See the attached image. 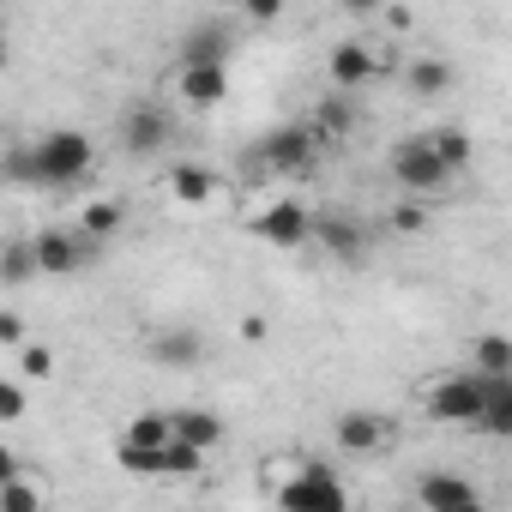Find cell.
<instances>
[{
    "label": "cell",
    "instance_id": "obj_6",
    "mask_svg": "<svg viewBox=\"0 0 512 512\" xmlns=\"http://www.w3.org/2000/svg\"><path fill=\"white\" fill-rule=\"evenodd\" d=\"M31 253H37V278H73L91 260V241H79L73 229H37Z\"/></svg>",
    "mask_w": 512,
    "mask_h": 512
},
{
    "label": "cell",
    "instance_id": "obj_12",
    "mask_svg": "<svg viewBox=\"0 0 512 512\" xmlns=\"http://www.w3.org/2000/svg\"><path fill=\"white\" fill-rule=\"evenodd\" d=\"M332 434H338L344 452H386L392 446V416H380V410H344L332 422Z\"/></svg>",
    "mask_w": 512,
    "mask_h": 512
},
{
    "label": "cell",
    "instance_id": "obj_9",
    "mask_svg": "<svg viewBox=\"0 0 512 512\" xmlns=\"http://www.w3.org/2000/svg\"><path fill=\"white\" fill-rule=\"evenodd\" d=\"M253 229H260L272 247H284V253H296V247H308V229H314V211L302 205V199H272L260 217H253Z\"/></svg>",
    "mask_w": 512,
    "mask_h": 512
},
{
    "label": "cell",
    "instance_id": "obj_10",
    "mask_svg": "<svg viewBox=\"0 0 512 512\" xmlns=\"http://www.w3.org/2000/svg\"><path fill=\"white\" fill-rule=\"evenodd\" d=\"M374 73H380V55H374L368 43H356V37H350V43H338V49L326 55V79H332V91H338V97L362 91Z\"/></svg>",
    "mask_w": 512,
    "mask_h": 512
},
{
    "label": "cell",
    "instance_id": "obj_1",
    "mask_svg": "<svg viewBox=\"0 0 512 512\" xmlns=\"http://www.w3.org/2000/svg\"><path fill=\"white\" fill-rule=\"evenodd\" d=\"M91 163H97V145L85 133H73V127H55V133L31 139V175H37V187H79L91 175Z\"/></svg>",
    "mask_w": 512,
    "mask_h": 512
},
{
    "label": "cell",
    "instance_id": "obj_30",
    "mask_svg": "<svg viewBox=\"0 0 512 512\" xmlns=\"http://www.w3.org/2000/svg\"><path fill=\"white\" fill-rule=\"evenodd\" d=\"M392 229H398V235H422V229H428L422 199H398V205H392Z\"/></svg>",
    "mask_w": 512,
    "mask_h": 512
},
{
    "label": "cell",
    "instance_id": "obj_36",
    "mask_svg": "<svg viewBox=\"0 0 512 512\" xmlns=\"http://www.w3.org/2000/svg\"><path fill=\"white\" fill-rule=\"evenodd\" d=\"M7 61H13V55H7V43H0V73H7Z\"/></svg>",
    "mask_w": 512,
    "mask_h": 512
},
{
    "label": "cell",
    "instance_id": "obj_34",
    "mask_svg": "<svg viewBox=\"0 0 512 512\" xmlns=\"http://www.w3.org/2000/svg\"><path fill=\"white\" fill-rule=\"evenodd\" d=\"M241 338H247V344H260V338H266V320H260V314L241 320Z\"/></svg>",
    "mask_w": 512,
    "mask_h": 512
},
{
    "label": "cell",
    "instance_id": "obj_27",
    "mask_svg": "<svg viewBox=\"0 0 512 512\" xmlns=\"http://www.w3.org/2000/svg\"><path fill=\"white\" fill-rule=\"evenodd\" d=\"M31 416V386L25 380H0V428H13Z\"/></svg>",
    "mask_w": 512,
    "mask_h": 512
},
{
    "label": "cell",
    "instance_id": "obj_23",
    "mask_svg": "<svg viewBox=\"0 0 512 512\" xmlns=\"http://www.w3.org/2000/svg\"><path fill=\"white\" fill-rule=\"evenodd\" d=\"M470 374H482V380L512 374V344H506L500 332H482V338H476V362H470Z\"/></svg>",
    "mask_w": 512,
    "mask_h": 512
},
{
    "label": "cell",
    "instance_id": "obj_24",
    "mask_svg": "<svg viewBox=\"0 0 512 512\" xmlns=\"http://www.w3.org/2000/svg\"><path fill=\"white\" fill-rule=\"evenodd\" d=\"M428 145H434V157L458 175V169H470V157H476V145H470V133L464 127H440V133H428Z\"/></svg>",
    "mask_w": 512,
    "mask_h": 512
},
{
    "label": "cell",
    "instance_id": "obj_16",
    "mask_svg": "<svg viewBox=\"0 0 512 512\" xmlns=\"http://www.w3.org/2000/svg\"><path fill=\"white\" fill-rule=\"evenodd\" d=\"M302 127H308V139H314V145H338V139L356 127V103L332 91V97H320V109H314Z\"/></svg>",
    "mask_w": 512,
    "mask_h": 512
},
{
    "label": "cell",
    "instance_id": "obj_28",
    "mask_svg": "<svg viewBox=\"0 0 512 512\" xmlns=\"http://www.w3.org/2000/svg\"><path fill=\"white\" fill-rule=\"evenodd\" d=\"M0 512H43V494H37V482H31V476H19V482H0Z\"/></svg>",
    "mask_w": 512,
    "mask_h": 512
},
{
    "label": "cell",
    "instance_id": "obj_7",
    "mask_svg": "<svg viewBox=\"0 0 512 512\" xmlns=\"http://www.w3.org/2000/svg\"><path fill=\"white\" fill-rule=\"evenodd\" d=\"M308 241H320L332 260H362V253H368V223L356 211H314Z\"/></svg>",
    "mask_w": 512,
    "mask_h": 512
},
{
    "label": "cell",
    "instance_id": "obj_8",
    "mask_svg": "<svg viewBox=\"0 0 512 512\" xmlns=\"http://www.w3.org/2000/svg\"><path fill=\"white\" fill-rule=\"evenodd\" d=\"M314 151H320V145L308 139V127H272L260 145H253V163L272 169V175H290V169H308Z\"/></svg>",
    "mask_w": 512,
    "mask_h": 512
},
{
    "label": "cell",
    "instance_id": "obj_14",
    "mask_svg": "<svg viewBox=\"0 0 512 512\" xmlns=\"http://www.w3.org/2000/svg\"><path fill=\"white\" fill-rule=\"evenodd\" d=\"M175 97L187 109H217L229 97V67H175Z\"/></svg>",
    "mask_w": 512,
    "mask_h": 512
},
{
    "label": "cell",
    "instance_id": "obj_20",
    "mask_svg": "<svg viewBox=\"0 0 512 512\" xmlns=\"http://www.w3.org/2000/svg\"><path fill=\"white\" fill-rule=\"evenodd\" d=\"M169 193H175L181 205H205V199L217 193V175H211L205 163H175V169H169Z\"/></svg>",
    "mask_w": 512,
    "mask_h": 512
},
{
    "label": "cell",
    "instance_id": "obj_31",
    "mask_svg": "<svg viewBox=\"0 0 512 512\" xmlns=\"http://www.w3.org/2000/svg\"><path fill=\"white\" fill-rule=\"evenodd\" d=\"M0 344H7V350H25L31 344V332H25V320L13 308H0Z\"/></svg>",
    "mask_w": 512,
    "mask_h": 512
},
{
    "label": "cell",
    "instance_id": "obj_3",
    "mask_svg": "<svg viewBox=\"0 0 512 512\" xmlns=\"http://www.w3.org/2000/svg\"><path fill=\"white\" fill-rule=\"evenodd\" d=\"M392 181L404 187V199H434V193L452 181V169L434 157L428 133H404V139L392 145Z\"/></svg>",
    "mask_w": 512,
    "mask_h": 512
},
{
    "label": "cell",
    "instance_id": "obj_2",
    "mask_svg": "<svg viewBox=\"0 0 512 512\" xmlns=\"http://www.w3.org/2000/svg\"><path fill=\"white\" fill-rule=\"evenodd\" d=\"M278 512H350V488L332 464H302L290 482H278Z\"/></svg>",
    "mask_w": 512,
    "mask_h": 512
},
{
    "label": "cell",
    "instance_id": "obj_17",
    "mask_svg": "<svg viewBox=\"0 0 512 512\" xmlns=\"http://www.w3.org/2000/svg\"><path fill=\"white\" fill-rule=\"evenodd\" d=\"M476 380H482V374H476ZM476 428H488L494 440H506V434H512V374L482 380V416H476Z\"/></svg>",
    "mask_w": 512,
    "mask_h": 512
},
{
    "label": "cell",
    "instance_id": "obj_37",
    "mask_svg": "<svg viewBox=\"0 0 512 512\" xmlns=\"http://www.w3.org/2000/svg\"><path fill=\"white\" fill-rule=\"evenodd\" d=\"M0 43H7V13H0Z\"/></svg>",
    "mask_w": 512,
    "mask_h": 512
},
{
    "label": "cell",
    "instance_id": "obj_13",
    "mask_svg": "<svg viewBox=\"0 0 512 512\" xmlns=\"http://www.w3.org/2000/svg\"><path fill=\"white\" fill-rule=\"evenodd\" d=\"M181 67H229V25L223 19H199L181 37Z\"/></svg>",
    "mask_w": 512,
    "mask_h": 512
},
{
    "label": "cell",
    "instance_id": "obj_32",
    "mask_svg": "<svg viewBox=\"0 0 512 512\" xmlns=\"http://www.w3.org/2000/svg\"><path fill=\"white\" fill-rule=\"evenodd\" d=\"M19 476H31V470H25V458H19L13 446H0V482H19Z\"/></svg>",
    "mask_w": 512,
    "mask_h": 512
},
{
    "label": "cell",
    "instance_id": "obj_11",
    "mask_svg": "<svg viewBox=\"0 0 512 512\" xmlns=\"http://www.w3.org/2000/svg\"><path fill=\"white\" fill-rule=\"evenodd\" d=\"M163 422H169V440H175V446H193V452L223 446V416H217V410L175 404V410H163Z\"/></svg>",
    "mask_w": 512,
    "mask_h": 512
},
{
    "label": "cell",
    "instance_id": "obj_29",
    "mask_svg": "<svg viewBox=\"0 0 512 512\" xmlns=\"http://www.w3.org/2000/svg\"><path fill=\"white\" fill-rule=\"evenodd\" d=\"M19 374H25V386H43L55 374V350L49 344H25L19 350Z\"/></svg>",
    "mask_w": 512,
    "mask_h": 512
},
{
    "label": "cell",
    "instance_id": "obj_26",
    "mask_svg": "<svg viewBox=\"0 0 512 512\" xmlns=\"http://www.w3.org/2000/svg\"><path fill=\"white\" fill-rule=\"evenodd\" d=\"M205 470V452H193V446H157V476H199Z\"/></svg>",
    "mask_w": 512,
    "mask_h": 512
},
{
    "label": "cell",
    "instance_id": "obj_25",
    "mask_svg": "<svg viewBox=\"0 0 512 512\" xmlns=\"http://www.w3.org/2000/svg\"><path fill=\"white\" fill-rule=\"evenodd\" d=\"M121 446H145V452L169 446V422H163V410H145V416H133V422L121 428Z\"/></svg>",
    "mask_w": 512,
    "mask_h": 512
},
{
    "label": "cell",
    "instance_id": "obj_19",
    "mask_svg": "<svg viewBox=\"0 0 512 512\" xmlns=\"http://www.w3.org/2000/svg\"><path fill=\"white\" fill-rule=\"evenodd\" d=\"M404 85H410V97H446L452 91V67L440 55H416L404 67Z\"/></svg>",
    "mask_w": 512,
    "mask_h": 512
},
{
    "label": "cell",
    "instance_id": "obj_33",
    "mask_svg": "<svg viewBox=\"0 0 512 512\" xmlns=\"http://www.w3.org/2000/svg\"><path fill=\"white\" fill-rule=\"evenodd\" d=\"M247 19H253V25H278V19H284V7H278V0H253Z\"/></svg>",
    "mask_w": 512,
    "mask_h": 512
},
{
    "label": "cell",
    "instance_id": "obj_35",
    "mask_svg": "<svg viewBox=\"0 0 512 512\" xmlns=\"http://www.w3.org/2000/svg\"><path fill=\"white\" fill-rule=\"evenodd\" d=\"M440 512H488V506H482V494H476V500H464V506H440Z\"/></svg>",
    "mask_w": 512,
    "mask_h": 512
},
{
    "label": "cell",
    "instance_id": "obj_15",
    "mask_svg": "<svg viewBox=\"0 0 512 512\" xmlns=\"http://www.w3.org/2000/svg\"><path fill=\"white\" fill-rule=\"evenodd\" d=\"M464 500H476V482H464V470H428V476H416V506L422 512L464 506Z\"/></svg>",
    "mask_w": 512,
    "mask_h": 512
},
{
    "label": "cell",
    "instance_id": "obj_21",
    "mask_svg": "<svg viewBox=\"0 0 512 512\" xmlns=\"http://www.w3.org/2000/svg\"><path fill=\"white\" fill-rule=\"evenodd\" d=\"M121 223H127V205H115V199H91V205L79 211V229H73V235H79V241H109Z\"/></svg>",
    "mask_w": 512,
    "mask_h": 512
},
{
    "label": "cell",
    "instance_id": "obj_5",
    "mask_svg": "<svg viewBox=\"0 0 512 512\" xmlns=\"http://www.w3.org/2000/svg\"><path fill=\"white\" fill-rule=\"evenodd\" d=\"M428 416L434 422H470L476 428V416H482V380L470 368L428 380Z\"/></svg>",
    "mask_w": 512,
    "mask_h": 512
},
{
    "label": "cell",
    "instance_id": "obj_18",
    "mask_svg": "<svg viewBox=\"0 0 512 512\" xmlns=\"http://www.w3.org/2000/svg\"><path fill=\"white\" fill-rule=\"evenodd\" d=\"M31 278H37L31 235H7V241H0V284H7V290H25Z\"/></svg>",
    "mask_w": 512,
    "mask_h": 512
},
{
    "label": "cell",
    "instance_id": "obj_22",
    "mask_svg": "<svg viewBox=\"0 0 512 512\" xmlns=\"http://www.w3.org/2000/svg\"><path fill=\"white\" fill-rule=\"evenodd\" d=\"M151 356H157L163 368H193V362L205 356V344H199L193 332H163V338H151Z\"/></svg>",
    "mask_w": 512,
    "mask_h": 512
},
{
    "label": "cell",
    "instance_id": "obj_4",
    "mask_svg": "<svg viewBox=\"0 0 512 512\" xmlns=\"http://www.w3.org/2000/svg\"><path fill=\"white\" fill-rule=\"evenodd\" d=\"M115 139H121L127 157H157V151L175 139V121H169L163 103H133V109H121V121H115Z\"/></svg>",
    "mask_w": 512,
    "mask_h": 512
}]
</instances>
